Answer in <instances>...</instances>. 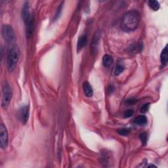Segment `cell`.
Returning <instances> with one entry per match:
<instances>
[{
	"label": "cell",
	"instance_id": "obj_1",
	"mask_svg": "<svg viewBox=\"0 0 168 168\" xmlns=\"http://www.w3.org/2000/svg\"><path fill=\"white\" fill-rule=\"evenodd\" d=\"M140 15L137 10H130L125 13L121 21L120 27L125 32H132L138 28Z\"/></svg>",
	"mask_w": 168,
	"mask_h": 168
},
{
	"label": "cell",
	"instance_id": "obj_2",
	"mask_svg": "<svg viewBox=\"0 0 168 168\" xmlns=\"http://www.w3.org/2000/svg\"><path fill=\"white\" fill-rule=\"evenodd\" d=\"M20 51L17 45L11 46L9 51L7 60V70L9 72H13L15 70L19 59Z\"/></svg>",
	"mask_w": 168,
	"mask_h": 168
},
{
	"label": "cell",
	"instance_id": "obj_3",
	"mask_svg": "<svg viewBox=\"0 0 168 168\" xmlns=\"http://www.w3.org/2000/svg\"><path fill=\"white\" fill-rule=\"evenodd\" d=\"M22 15L26 24V35L28 38H30L31 35L32 34L34 30V21L31 17L28 3H26L23 9H22Z\"/></svg>",
	"mask_w": 168,
	"mask_h": 168
},
{
	"label": "cell",
	"instance_id": "obj_4",
	"mask_svg": "<svg viewBox=\"0 0 168 168\" xmlns=\"http://www.w3.org/2000/svg\"><path fill=\"white\" fill-rule=\"evenodd\" d=\"M2 35L4 40L8 43L13 46L15 42L16 37L14 30L10 25H4L2 28Z\"/></svg>",
	"mask_w": 168,
	"mask_h": 168
},
{
	"label": "cell",
	"instance_id": "obj_5",
	"mask_svg": "<svg viewBox=\"0 0 168 168\" xmlns=\"http://www.w3.org/2000/svg\"><path fill=\"white\" fill-rule=\"evenodd\" d=\"M12 90L9 84H5L2 89V106L4 109L7 108L12 99Z\"/></svg>",
	"mask_w": 168,
	"mask_h": 168
},
{
	"label": "cell",
	"instance_id": "obj_6",
	"mask_svg": "<svg viewBox=\"0 0 168 168\" xmlns=\"http://www.w3.org/2000/svg\"><path fill=\"white\" fill-rule=\"evenodd\" d=\"M0 139H1V142H0L1 148L3 149L6 148L8 144L9 135L7 128L3 123L0 125Z\"/></svg>",
	"mask_w": 168,
	"mask_h": 168
},
{
	"label": "cell",
	"instance_id": "obj_7",
	"mask_svg": "<svg viewBox=\"0 0 168 168\" xmlns=\"http://www.w3.org/2000/svg\"><path fill=\"white\" fill-rule=\"evenodd\" d=\"M29 114V106L25 105L20 108V110H19V113H18V116H19V120L23 124H26L28 120Z\"/></svg>",
	"mask_w": 168,
	"mask_h": 168
},
{
	"label": "cell",
	"instance_id": "obj_8",
	"mask_svg": "<svg viewBox=\"0 0 168 168\" xmlns=\"http://www.w3.org/2000/svg\"><path fill=\"white\" fill-rule=\"evenodd\" d=\"M88 38L87 36L85 35H82L80 36L78 40V44H77V49H78V51H80V50L82 49L85 45L87 43Z\"/></svg>",
	"mask_w": 168,
	"mask_h": 168
},
{
	"label": "cell",
	"instance_id": "obj_9",
	"mask_svg": "<svg viewBox=\"0 0 168 168\" xmlns=\"http://www.w3.org/2000/svg\"><path fill=\"white\" fill-rule=\"evenodd\" d=\"M83 88L86 96L88 97H91L93 96V88L89 82H88V81H85L83 85Z\"/></svg>",
	"mask_w": 168,
	"mask_h": 168
},
{
	"label": "cell",
	"instance_id": "obj_10",
	"mask_svg": "<svg viewBox=\"0 0 168 168\" xmlns=\"http://www.w3.org/2000/svg\"><path fill=\"white\" fill-rule=\"evenodd\" d=\"M168 56H167V46H166L163 49L160 54V61L162 65L163 66H166L167 64Z\"/></svg>",
	"mask_w": 168,
	"mask_h": 168
},
{
	"label": "cell",
	"instance_id": "obj_11",
	"mask_svg": "<svg viewBox=\"0 0 168 168\" xmlns=\"http://www.w3.org/2000/svg\"><path fill=\"white\" fill-rule=\"evenodd\" d=\"M113 63V58L109 54H105L103 58V65L104 67L108 68Z\"/></svg>",
	"mask_w": 168,
	"mask_h": 168
},
{
	"label": "cell",
	"instance_id": "obj_12",
	"mask_svg": "<svg viewBox=\"0 0 168 168\" xmlns=\"http://www.w3.org/2000/svg\"><path fill=\"white\" fill-rule=\"evenodd\" d=\"M134 123L136 125L143 126L147 124V118L145 116H139L134 120Z\"/></svg>",
	"mask_w": 168,
	"mask_h": 168
},
{
	"label": "cell",
	"instance_id": "obj_13",
	"mask_svg": "<svg viewBox=\"0 0 168 168\" xmlns=\"http://www.w3.org/2000/svg\"><path fill=\"white\" fill-rule=\"evenodd\" d=\"M148 6L150 7V8L152 10L156 11L158 10H159V9H160V3H158V2L155 1V0H151V1L148 2Z\"/></svg>",
	"mask_w": 168,
	"mask_h": 168
},
{
	"label": "cell",
	"instance_id": "obj_14",
	"mask_svg": "<svg viewBox=\"0 0 168 168\" xmlns=\"http://www.w3.org/2000/svg\"><path fill=\"white\" fill-rule=\"evenodd\" d=\"M124 69L125 68H124V65H122L121 64L117 65L116 69H115V70H114V74L116 76L120 75L121 73H122V72H124Z\"/></svg>",
	"mask_w": 168,
	"mask_h": 168
},
{
	"label": "cell",
	"instance_id": "obj_15",
	"mask_svg": "<svg viewBox=\"0 0 168 168\" xmlns=\"http://www.w3.org/2000/svg\"><path fill=\"white\" fill-rule=\"evenodd\" d=\"M140 139L141 140L142 143L145 145L147 143V140H148V135L146 133H143L140 135Z\"/></svg>",
	"mask_w": 168,
	"mask_h": 168
},
{
	"label": "cell",
	"instance_id": "obj_16",
	"mask_svg": "<svg viewBox=\"0 0 168 168\" xmlns=\"http://www.w3.org/2000/svg\"><path fill=\"white\" fill-rule=\"evenodd\" d=\"M117 132L118 133L119 135H122V136H125L127 135H128L129 133V130L128 129H125V128H122L120 129L117 131Z\"/></svg>",
	"mask_w": 168,
	"mask_h": 168
},
{
	"label": "cell",
	"instance_id": "obj_17",
	"mask_svg": "<svg viewBox=\"0 0 168 168\" xmlns=\"http://www.w3.org/2000/svg\"><path fill=\"white\" fill-rule=\"evenodd\" d=\"M134 114V111L133 110H127L124 112V118H129L131 117Z\"/></svg>",
	"mask_w": 168,
	"mask_h": 168
},
{
	"label": "cell",
	"instance_id": "obj_18",
	"mask_svg": "<svg viewBox=\"0 0 168 168\" xmlns=\"http://www.w3.org/2000/svg\"><path fill=\"white\" fill-rule=\"evenodd\" d=\"M149 108H150V104L149 103L144 104V105L141 107V108H140V112L146 113L149 110Z\"/></svg>",
	"mask_w": 168,
	"mask_h": 168
}]
</instances>
